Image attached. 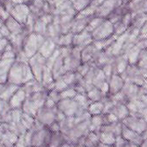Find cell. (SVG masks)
<instances>
[{
	"label": "cell",
	"instance_id": "24",
	"mask_svg": "<svg viewBox=\"0 0 147 147\" xmlns=\"http://www.w3.org/2000/svg\"><path fill=\"white\" fill-rule=\"evenodd\" d=\"M73 39H74V34L72 32L61 35L57 42V46L58 47H73Z\"/></svg>",
	"mask_w": 147,
	"mask_h": 147
},
{
	"label": "cell",
	"instance_id": "44",
	"mask_svg": "<svg viewBox=\"0 0 147 147\" xmlns=\"http://www.w3.org/2000/svg\"><path fill=\"white\" fill-rule=\"evenodd\" d=\"M1 1H4V0H1Z\"/></svg>",
	"mask_w": 147,
	"mask_h": 147
},
{
	"label": "cell",
	"instance_id": "40",
	"mask_svg": "<svg viewBox=\"0 0 147 147\" xmlns=\"http://www.w3.org/2000/svg\"><path fill=\"white\" fill-rule=\"evenodd\" d=\"M77 147H86V146H84V145H79V146H77Z\"/></svg>",
	"mask_w": 147,
	"mask_h": 147
},
{
	"label": "cell",
	"instance_id": "29",
	"mask_svg": "<svg viewBox=\"0 0 147 147\" xmlns=\"http://www.w3.org/2000/svg\"><path fill=\"white\" fill-rule=\"evenodd\" d=\"M113 146L114 147H131V143H129L127 140L123 138L121 136H119L116 138V141Z\"/></svg>",
	"mask_w": 147,
	"mask_h": 147
},
{
	"label": "cell",
	"instance_id": "21",
	"mask_svg": "<svg viewBox=\"0 0 147 147\" xmlns=\"http://www.w3.org/2000/svg\"><path fill=\"white\" fill-rule=\"evenodd\" d=\"M66 142L64 134L61 131L52 132L51 138L49 144V147H60L63 143Z\"/></svg>",
	"mask_w": 147,
	"mask_h": 147
},
{
	"label": "cell",
	"instance_id": "39",
	"mask_svg": "<svg viewBox=\"0 0 147 147\" xmlns=\"http://www.w3.org/2000/svg\"><path fill=\"white\" fill-rule=\"evenodd\" d=\"M4 24H5V22L3 21V20H1V19H0V28H1L3 25H4Z\"/></svg>",
	"mask_w": 147,
	"mask_h": 147
},
{
	"label": "cell",
	"instance_id": "42",
	"mask_svg": "<svg viewBox=\"0 0 147 147\" xmlns=\"http://www.w3.org/2000/svg\"><path fill=\"white\" fill-rule=\"evenodd\" d=\"M2 59V55H0V60H1Z\"/></svg>",
	"mask_w": 147,
	"mask_h": 147
},
{
	"label": "cell",
	"instance_id": "1",
	"mask_svg": "<svg viewBox=\"0 0 147 147\" xmlns=\"http://www.w3.org/2000/svg\"><path fill=\"white\" fill-rule=\"evenodd\" d=\"M33 79H35V77L29 63L15 61L10 69L7 82L21 87Z\"/></svg>",
	"mask_w": 147,
	"mask_h": 147
},
{
	"label": "cell",
	"instance_id": "31",
	"mask_svg": "<svg viewBox=\"0 0 147 147\" xmlns=\"http://www.w3.org/2000/svg\"><path fill=\"white\" fill-rule=\"evenodd\" d=\"M48 128L52 131V132H57V131H61V128H60V124L58 121H55L54 123H52L49 126H48Z\"/></svg>",
	"mask_w": 147,
	"mask_h": 147
},
{
	"label": "cell",
	"instance_id": "3",
	"mask_svg": "<svg viewBox=\"0 0 147 147\" xmlns=\"http://www.w3.org/2000/svg\"><path fill=\"white\" fill-rule=\"evenodd\" d=\"M120 76L124 79L125 82L134 83L139 87L146 83V80L142 76L140 68L138 65L129 64L126 69L122 74H120Z\"/></svg>",
	"mask_w": 147,
	"mask_h": 147
},
{
	"label": "cell",
	"instance_id": "26",
	"mask_svg": "<svg viewBox=\"0 0 147 147\" xmlns=\"http://www.w3.org/2000/svg\"><path fill=\"white\" fill-rule=\"evenodd\" d=\"M21 123H22V124L26 127V129L28 130V129L31 128V127L35 125L36 119H35L34 117H32V116H30V115H29V114L24 113H23V116H22V119H21Z\"/></svg>",
	"mask_w": 147,
	"mask_h": 147
},
{
	"label": "cell",
	"instance_id": "25",
	"mask_svg": "<svg viewBox=\"0 0 147 147\" xmlns=\"http://www.w3.org/2000/svg\"><path fill=\"white\" fill-rule=\"evenodd\" d=\"M100 137V142L104 144H108V145H113L116 141V137L113 135L112 133L106 132V131H100L99 133Z\"/></svg>",
	"mask_w": 147,
	"mask_h": 147
},
{
	"label": "cell",
	"instance_id": "23",
	"mask_svg": "<svg viewBox=\"0 0 147 147\" xmlns=\"http://www.w3.org/2000/svg\"><path fill=\"white\" fill-rule=\"evenodd\" d=\"M103 111H104V104L102 101L92 102L90 103L88 108V112L91 116L103 114Z\"/></svg>",
	"mask_w": 147,
	"mask_h": 147
},
{
	"label": "cell",
	"instance_id": "27",
	"mask_svg": "<svg viewBox=\"0 0 147 147\" xmlns=\"http://www.w3.org/2000/svg\"><path fill=\"white\" fill-rule=\"evenodd\" d=\"M11 110V107L9 102L0 98V120H1V118L4 115L8 113Z\"/></svg>",
	"mask_w": 147,
	"mask_h": 147
},
{
	"label": "cell",
	"instance_id": "9",
	"mask_svg": "<svg viewBox=\"0 0 147 147\" xmlns=\"http://www.w3.org/2000/svg\"><path fill=\"white\" fill-rule=\"evenodd\" d=\"M30 13V12L29 9V5L26 4H22V5H18L14 7V9L11 12V16L14 19H16L20 24L24 26Z\"/></svg>",
	"mask_w": 147,
	"mask_h": 147
},
{
	"label": "cell",
	"instance_id": "20",
	"mask_svg": "<svg viewBox=\"0 0 147 147\" xmlns=\"http://www.w3.org/2000/svg\"><path fill=\"white\" fill-rule=\"evenodd\" d=\"M111 113L114 114L119 121H122L129 115V110L125 104H115Z\"/></svg>",
	"mask_w": 147,
	"mask_h": 147
},
{
	"label": "cell",
	"instance_id": "28",
	"mask_svg": "<svg viewBox=\"0 0 147 147\" xmlns=\"http://www.w3.org/2000/svg\"><path fill=\"white\" fill-rule=\"evenodd\" d=\"M77 95L76 91L75 90L74 88H69L67 90L63 91L61 93V99H65V98H75Z\"/></svg>",
	"mask_w": 147,
	"mask_h": 147
},
{
	"label": "cell",
	"instance_id": "45",
	"mask_svg": "<svg viewBox=\"0 0 147 147\" xmlns=\"http://www.w3.org/2000/svg\"><path fill=\"white\" fill-rule=\"evenodd\" d=\"M90 1H92V0H90Z\"/></svg>",
	"mask_w": 147,
	"mask_h": 147
},
{
	"label": "cell",
	"instance_id": "33",
	"mask_svg": "<svg viewBox=\"0 0 147 147\" xmlns=\"http://www.w3.org/2000/svg\"><path fill=\"white\" fill-rule=\"evenodd\" d=\"M139 35H147V20L141 27V29L139 30Z\"/></svg>",
	"mask_w": 147,
	"mask_h": 147
},
{
	"label": "cell",
	"instance_id": "37",
	"mask_svg": "<svg viewBox=\"0 0 147 147\" xmlns=\"http://www.w3.org/2000/svg\"><path fill=\"white\" fill-rule=\"evenodd\" d=\"M5 84H1V83H0V94H1V93L3 92V90L5 88Z\"/></svg>",
	"mask_w": 147,
	"mask_h": 147
},
{
	"label": "cell",
	"instance_id": "12",
	"mask_svg": "<svg viewBox=\"0 0 147 147\" xmlns=\"http://www.w3.org/2000/svg\"><path fill=\"white\" fill-rule=\"evenodd\" d=\"M121 137L123 138H125V140H127L129 143L131 144H135L137 145H139L143 140H144V137L143 135L125 127L124 125H123V127H122V132H121Z\"/></svg>",
	"mask_w": 147,
	"mask_h": 147
},
{
	"label": "cell",
	"instance_id": "30",
	"mask_svg": "<svg viewBox=\"0 0 147 147\" xmlns=\"http://www.w3.org/2000/svg\"><path fill=\"white\" fill-rule=\"evenodd\" d=\"M0 35L2 36V37L5 38V39H7V40L10 38L11 35V31H10L9 29L5 25V24H4V25H3L1 28H0Z\"/></svg>",
	"mask_w": 147,
	"mask_h": 147
},
{
	"label": "cell",
	"instance_id": "18",
	"mask_svg": "<svg viewBox=\"0 0 147 147\" xmlns=\"http://www.w3.org/2000/svg\"><path fill=\"white\" fill-rule=\"evenodd\" d=\"M20 88V86L18 85H15V84H11L9 82H6L5 85V88L3 90V92L0 94V98L2 100L9 102L11 98L13 96V94Z\"/></svg>",
	"mask_w": 147,
	"mask_h": 147
},
{
	"label": "cell",
	"instance_id": "32",
	"mask_svg": "<svg viewBox=\"0 0 147 147\" xmlns=\"http://www.w3.org/2000/svg\"><path fill=\"white\" fill-rule=\"evenodd\" d=\"M139 116H140V118H142L144 120H145V121L147 122V107H144V108L140 111Z\"/></svg>",
	"mask_w": 147,
	"mask_h": 147
},
{
	"label": "cell",
	"instance_id": "6",
	"mask_svg": "<svg viewBox=\"0 0 147 147\" xmlns=\"http://www.w3.org/2000/svg\"><path fill=\"white\" fill-rule=\"evenodd\" d=\"M91 35H92V38H93L94 42L107 40L114 35L113 24L107 19H105L101 23V24L100 26H98L91 33Z\"/></svg>",
	"mask_w": 147,
	"mask_h": 147
},
{
	"label": "cell",
	"instance_id": "16",
	"mask_svg": "<svg viewBox=\"0 0 147 147\" xmlns=\"http://www.w3.org/2000/svg\"><path fill=\"white\" fill-rule=\"evenodd\" d=\"M122 127H123L122 122L121 121H117L115 123H112V124L103 125L100 128V131H106V132L112 133L113 135H114L117 138L119 136H121Z\"/></svg>",
	"mask_w": 147,
	"mask_h": 147
},
{
	"label": "cell",
	"instance_id": "38",
	"mask_svg": "<svg viewBox=\"0 0 147 147\" xmlns=\"http://www.w3.org/2000/svg\"><path fill=\"white\" fill-rule=\"evenodd\" d=\"M143 137H144V138H147V129H146V131L144 132V134H143Z\"/></svg>",
	"mask_w": 147,
	"mask_h": 147
},
{
	"label": "cell",
	"instance_id": "7",
	"mask_svg": "<svg viewBox=\"0 0 147 147\" xmlns=\"http://www.w3.org/2000/svg\"><path fill=\"white\" fill-rule=\"evenodd\" d=\"M121 122L125 127H127L141 135H143L144 132L147 129V122L140 117H137V116L129 114Z\"/></svg>",
	"mask_w": 147,
	"mask_h": 147
},
{
	"label": "cell",
	"instance_id": "17",
	"mask_svg": "<svg viewBox=\"0 0 147 147\" xmlns=\"http://www.w3.org/2000/svg\"><path fill=\"white\" fill-rule=\"evenodd\" d=\"M5 25L9 29L12 35H19L24 33V26L20 24L11 16L5 22Z\"/></svg>",
	"mask_w": 147,
	"mask_h": 147
},
{
	"label": "cell",
	"instance_id": "13",
	"mask_svg": "<svg viewBox=\"0 0 147 147\" xmlns=\"http://www.w3.org/2000/svg\"><path fill=\"white\" fill-rule=\"evenodd\" d=\"M25 100H26V94L21 86L20 88L11 98L9 104L11 109H22Z\"/></svg>",
	"mask_w": 147,
	"mask_h": 147
},
{
	"label": "cell",
	"instance_id": "43",
	"mask_svg": "<svg viewBox=\"0 0 147 147\" xmlns=\"http://www.w3.org/2000/svg\"><path fill=\"white\" fill-rule=\"evenodd\" d=\"M42 147H49V146H42Z\"/></svg>",
	"mask_w": 147,
	"mask_h": 147
},
{
	"label": "cell",
	"instance_id": "8",
	"mask_svg": "<svg viewBox=\"0 0 147 147\" xmlns=\"http://www.w3.org/2000/svg\"><path fill=\"white\" fill-rule=\"evenodd\" d=\"M19 137L7 129L2 123L0 125V144L6 147H15Z\"/></svg>",
	"mask_w": 147,
	"mask_h": 147
},
{
	"label": "cell",
	"instance_id": "4",
	"mask_svg": "<svg viewBox=\"0 0 147 147\" xmlns=\"http://www.w3.org/2000/svg\"><path fill=\"white\" fill-rule=\"evenodd\" d=\"M57 114H58L57 107H42L37 111L35 116V119L41 125L48 127L55 121H57Z\"/></svg>",
	"mask_w": 147,
	"mask_h": 147
},
{
	"label": "cell",
	"instance_id": "5",
	"mask_svg": "<svg viewBox=\"0 0 147 147\" xmlns=\"http://www.w3.org/2000/svg\"><path fill=\"white\" fill-rule=\"evenodd\" d=\"M46 61L47 59L44 56H42L39 52H37L36 55H34L32 57L29 59L28 62L32 70L35 79L41 83L42 80V74L44 68L46 67Z\"/></svg>",
	"mask_w": 147,
	"mask_h": 147
},
{
	"label": "cell",
	"instance_id": "34",
	"mask_svg": "<svg viewBox=\"0 0 147 147\" xmlns=\"http://www.w3.org/2000/svg\"><path fill=\"white\" fill-rule=\"evenodd\" d=\"M60 147H76L75 145H73L72 144H70V143H68V142H65V143H63Z\"/></svg>",
	"mask_w": 147,
	"mask_h": 147
},
{
	"label": "cell",
	"instance_id": "2",
	"mask_svg": "<svg viewBox=\"0 0 147 147\" xmlns=\"http://www.w3.org/2000/svg\"><path fill=\"white\" fill-rule=\"evenodd\" d=\"M56 107L58 110H60L66 117H78L86 112V110L79 105L75 98L61 99Z\"/></svg>",
	"mask_w": 147,
	"mask_h": 147
},
{
	"label": "cell",
	"instance_id": "14",
	"mask_svg": "<svg viewBox=\"0 0 147 147\" xmlns=\"http://www.w3.org/2000/svg\"><path fill=\"white\" fill-rule=\"evenodd\" d=\"M16 60H0V83L5 84L8 82V75L10 69Z\"/></svg>",
	"mask_w": 147,
	"mask_h": 147
},
{
	"label": "cell",
	"instance_id": "22",
	"mask_svg": "<svg viewBox=\"0 0 147 147\" xmlns=\"http://www.w3.org/2000/svg\"><path fill=\"white\" fill-rule=\"evenodd\" d=\"M87 96L91 102H96V101H102V100L106 95L101 92V90L94 87L91 90H89L87 93Z\"/></svg>",
	"mask_w": 147,
	"mask_h": 147
},
{
	"label": "cell",
	"instance_id": "41",
	"mask_svg": "<svg viewBox=\"0 0 147 147\" xmlns=\"http://www.w3.org/2000/svg\"><path fill=\"white\" fill-rule=\"evenodd\" d=\"M0 147H6V146H4V145H2L1 144H0Z\"/></svg>",
	"mask_w": 147,
	"mask_h": 147
},
{
	"label": "cell",
	"instance_id": "10",
	"mask_svg": "<svg viewBox=\"0 0 147 147\" xmlns=\"http://www.w3.org/2000/svg\"><path fill=\"white\" fill-rule=\"evenodd\" d=\"M108 83V94L114 95L120 92L125 85L124 79L119 74H113L112 76L107 81Z\"/></svg>",
	"mask_w": 147,
	"mask_h": 147
},
{
	"label": "cell",
	"instance_id": "36",
	"mask_svg": "<svg viewBox=\"0 0 147 147\" xmlns=\"http://www.w3.org/2000/svg\"><path fill=\"white\" fill-rule=\"evenodd\" d=\"M97 147H114L113 145H108V144H102V143H99L98 144V145H97Z\"/></svg>",
	"mask_w": 147,
	"mask_h": 147
},
{
	"label": "cell",
	"instance_id": "19",
	"mask_svg": "<svg viewBox=\"0 0 147 147\" xmlns=\"http://www.w3.org/2000/svg\"><path fill=\"white\" fill-rule=\"evenodd\" d=\"M100 143L99 134L94 131H89L88 135L83 138L81 145H84L86 147H97Z\"/></svg>",
	"mask_w": 147,
	"mask_h": 147
},
{
	"label": "cell",
	"instance_id": "11",
	"mask_svg": "<svg viewBox=\"0 0 147 147\" xmlns=\"http://www.w3.org/2000/svg\"><path fill=\"white\" fill-rule=\"evenodd\" d=\"M123 94L129 100H139L140 98V87L131 82H125V85L121 90Z\"/></svg>",
	"mask_w": 147,
	"mask_h": 147
},
{
	"label": "cell",
	"instance_id": "15",
	"mask_svg": "<svg viewBox=\"0 0 147 147\" xmlns=\"http://www.w3.org/2000/svg\"><path fill=\"white\" fill-rule=\"evenodd\" d=\"M57 47H58L57 44L54 41H52L49 38H46V40L44 41V42L39 49L38 52L47 59L55 51Z\"/></svg>",
	"mask_w": 147,
	"mask_h": 147
},
{
	"label": "cell",
	"instance_id": "35",
	"mask_svg": "<svg viewBox=\"0 0 147 147\" xmlns=\"http://www.w3.org/2000/svg\"><path fill=\"white\" fill-rule=\"evenodd\" d=\"M139 147H147V138H144L143 142L139 144Z\"/></svg>",
	"mask_w": 147,
	"mask_h": 147
}]
</instances>
